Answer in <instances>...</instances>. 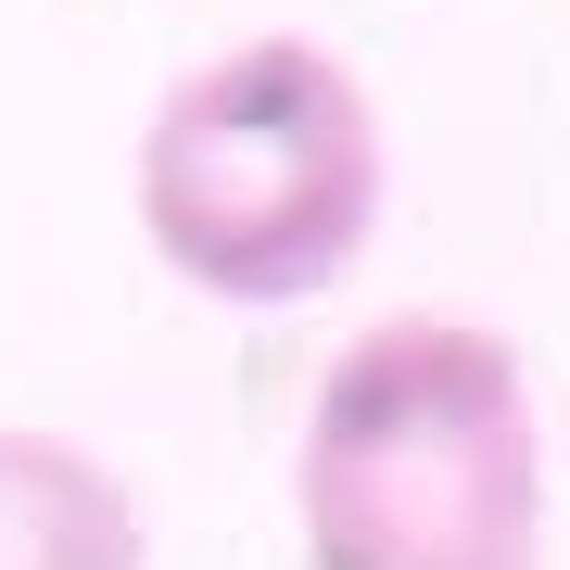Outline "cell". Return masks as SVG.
<instances>
[{"mask_svg":"<svg viewBox=\"0 0 570 570\" xmlns=\"http://www.w3.org/2000/svg\"><path fill=\"white\" fill-rule=\"evenodd\" d=\"M140 228L216 305H305L381 228V115L317 39L190 63L140 127Z\"/></svg>","mask_w":570,"mask_h":570,"instance_id":"2","label":"cell"},{"mask_svg":"<svg viewBox=\"0 0 570 570\" xmlns=\"http://www.w3.org/2000/svg\"><path fill=\"white\" fill-rule=\"evenodd\" d=\"M305 570H532V381L482 317H381L330 355L292 456Z\"/></svg>","mask_w":570,"mask_h":570,"instance_id":"1","label":"cell"},{"mask_svg":"<svg viewBox=\"0 0 570 570\" xmlns=\"http://www.w3.org/2000/svg\"><path fill=\"white\" fill-rule=\"evenodd\" d=\"M0 570H140V494L63 431H0Z\"/></svg>","mask_w":570,"mask_h":570,"instance_id":"3","label":"cell"}]
</instances>
